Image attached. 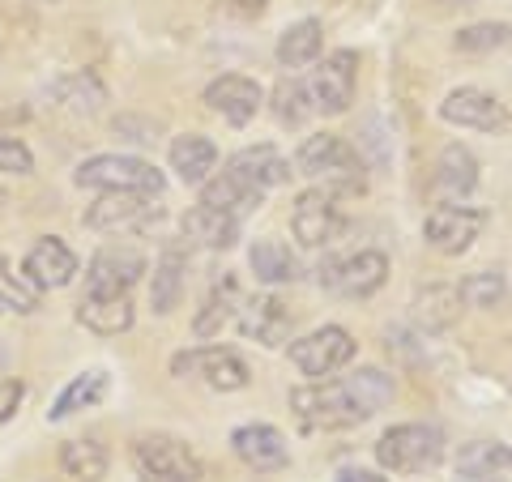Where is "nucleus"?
Here are the masks:
<instances>
[{
    "instance_id": "obj_1",
    "label": "nucleus",
    "mask_w": 512,
    "mask_h": 482,
    "mask_svg": "<svg viewBox=\"0 0 512 482\" xmlns=\"http://www.w3.org/2000/svg\"><path fill=\"white\" fill-rule=\"evenodd\" d=\"M393 376L380 367H359L346 380H312L303 389L291 393L295 419L308 431H338L367 423L372 414H380L393 401Z\"/></svg>"
},
{
    "instance_id": "obj_2",
    "label": "nucleus",
    "mask_w": 512,
    "mask_h": 482,
    "mask_svg": "<svg viewBox=\"0 0 512 482\" xmlns=\"http://www.w3.org/2000/svg\"><path fill=\"white\" fill-rule=\"evenodd\" d=\"M299 175L316 180V188H325L329 197H363L367 175H363V154L350 146L338 133H316L299 146L295 154Z\"/></svg>"
},
{
    "instance_id": "obj_3",
    "label": "nucleus",
    "mask_w": 512,
    "mask_h": 482,
    "mask_svg": "<svg viewBox=\"0 0 512 482\" xmlns=\"http://www.w3.org/2000/svg\"><path fill=\"white\" fill-rule=\"evenodd\" d=\"M73 184L94 192H141V197H163L167 188L163 171L133 154H94L73 171Z\"/></svg>"
},
{
    "instance_id": "obj_4",
    "label": "nucleus",
    "mask_w": 512,
    "mask_h": 482,
    "mask_svg": "<svg viewBox=\"0 0 512 482\" xmlns=\"http://www.w3.org/2000/svg\"><path fill=\"white\" fill-rule=\"evenodd\" d=\"M444 457V436L431 423H397L376 440V461L389 474H419Z\"/></svg>"
},
{
    "instance_id": "obj_5",
    "label": "nucleus",
    "mask_w": 512,
    "mask_h": 482,
    "mask_svg": "<svg viewBox=\"0 0 512 482\" xmlns=\"http://www.w3.org/2000/svg\"><path fill=\"white\" fill-rule=\"evenodd\" d=\"M133 470L141 482H201V457L175 436H146L133 444Z\"/></svg>"
},
{
    "instance_id": "obj_6",
    "label": "nucleus",
    "mask_w": 512,
    "mask_h": 482,
    "mask_svg": "<svg viewBox=\"0 0 512 482\" xmlns=\"http://www.w3.org/2000/svg\"><path fill=\"white\" fill-rule=\"evenodd\" d=\"M316 273H320L316 282L325 286V291L342 295V299H367L389 282V256L376 248H363V252L338 256V261H325Z\"/></svg>"
},
{
    "instance_id": "obj_7",
    "label": "nucleus",
    "mask_w": 512,
    "mask_h": 482,
    "mask_svg": "<svg viewBox=\"0 0 512 482\" xmlns=\"http://www.w3.org/2000/svg\"><path fill=\"white\" fill-rule=\"evenodd\" d=\"M355 86H359V52H350V47L325 56L308 77V94H312V107L320 116H342V111H350Z\"/></svg>"
},
{
    "instance_id": "obj_8",
    "label": "nucleus",
    "mask_w": 512,
    "mask_h": 482,
    "mask_svg": "<svg viewBox=\"0 0 512 482\" xmlns=\"http://www.w3.org/2000/svg\"><path fill=\"white\" fill-rule=\"evenodd\" d=\"M171 372L188 380V376H201L210 389L218 393H239V389H248V363L235 355V350L227 346H197V350H184V355H175L171 359Z\"/></svg>"
},
{
    "instance_id": "obj_9",
    "label": "nucleus",
    "mask_w": 512,
    "mask_h": 482,
    "mask_svg": "<svg viewBox=\"0 0 512 482\" xmlns=\"http://www.w3.org/2000/svg\"><path fill=\"white\" fill-rule=\"evenodd\" d=\"M355 350H359V342L342 325H325V329H316L308 337H299V342H291V363L299 367L303 376L325 380L333 372H342V367L355 359Z\"/></svg>"
},
{
    "instance_id": "obj_10",
    "label": "nucleus",
    "mask_w": 512,
    "mask_h": 482,
    "mask_svg": "<svg viewBox=\"0 0 512 482\" xmlns=\"http://www.w3.org/2000/svg\"><path fill=\"white\" fill-rule=\"evenodd\" d=\"M154 197H141V192H99V201L86 205L82 222L90 231L103 235H120V231H146L150 222H158V205H150Z\"/></svg>"
},
{
    "instance_id": "obj_11",
    "label": "nucleus",
    "mask_w": 512,
    "mask_h": 482,
    "mask_svg": "<svg viewBox=\"0 0 512 482\" xmlns=\"http://www.w3.org/2000/svg\"><path fill=\"white\" fill-rule=\"evenodd\" d=\"M483 227H487L483 210H470V205H436V210L423 218V239L440 256H461L483 235Z\"/></svg>"
},
{
    "instance_id": "obj_12",
    "label": "nucleus",
    "mask_w": 512,
    "mask_h": 482,
    "mask_svg": "<svg viewBox=\"0 0 512 482\" xmlns=\"http://www.w3.org/2000/svg\"><path fill=\"white\" fill-rule=\"evenodd\" d=\"M346 218L338 210V197H329L325 188H308L299 192L295 210H291V231L303 248H329L342 235Z\"/></svg>"
},
{
    "instance_id": "obj_13",
    "label": "nucleus",
    "mask_w": 512,
    "mask_h": 482,
    "mask_svg": "<svg viewBox=\"0 0 512 482\" xmlns=\"http://www.w3.org/2000/svg\"><path fill=\"white\" fill-rule=\"evenodd\" d=\"M440 120L453 128H474V133H508V107L495 94L478 90V86H461L440 103Z\"/></svg>"
},
{
    "instance_id": "obj_14",
    "label": "nucleus",
    "mask_w": 512,
    "mask_h": 482,
    "mask_svg": "<svg viewBox=\"0 0 512 482\" xmlns=\"http://www.w3.org/2000/svg\"><path fill=\"white\" fill-rule=\"evenodd\" d=\"M146 273V256L137 248H103L94 252V261L86 265V295L107 299V295H128L137 286V278Z\"/></svg>"
},
{
    "instance_id": "obj_15",
    "label": "nucleus",
    "mask_w": 512,
    "mask_h": 482,
    "mask_svg": "<svg viewBox=\"0 0 512 482\" xmlns=\"http://www.w3.org/2000/svg\"><path fill=\"white\" fill-rule=\"evenodd\" d=\"M231 448L235 457L248 465L256 474H274V470H286L291 465V448H286V436L278 427L269 423H244L231 431Z\"/></svg>"
},
{
    "instance_id": "obj_16",
    "label": "nucleus",
    "mask_w": 512,
    "mask_h": 482,
    "mask_svg": "<svg viewBox=\"0 0 512 482\" xmlns=\"http://www.w3.org/2000/svg\"><path fill=\"white\" fill-rule=\"evenodd\" d=\"M261 103H265V90L256 86L252 77H239V73H222L205 86V107L218 111V116L227 124H235V128L252 124Z\"/></svg>"
},
{
    "instance_id": "obj_17",
    "label": "nucleus",
    "mask_w": 512,
    "mask_h": 482,
    "mask_svg": "<svg viewBox=\"0 0 512 482\" xmlns=\"http://www.w3.org/2000/svg\"><path fill=\"white\" fill-rule=\"evenodd\" d=\"M22 269L39 291H56V286H69L77 278V256L60 235H43V239H35V248L26 252Z\"/></svg>"
},
{
    "instance_id": "obj_18",
    "label": "nucleus",
    "mask_w": 512,
    "mask_h": 482,
    "mask_svg": "<svg viewBox=\"0 0 512 482\" xmlns=\"http://www.w3.org/2000/svg\"><path fill=\"white\" fill-rule=\"evenodd\" d=\"M227 175H235L239 184H248L252 192H265L269 188H278V184H286L291 180V163L274 150V146H248V150H239V154H231L227 158V167H222Z\"/></svg>"
},
{
    "instance_id": "obj_19",
    "label": "nucleus",
    "mask_w": 512,
    "mask_h": 482,
    "mask_svg": "<svg viewBox=\"0 0 512 482\" xmlns=\"http://www.w3.org/2000/svg\"><path fill=\"white\" fill-rule=\"evenodd\" d=\"M291 325H295V316L278 295H256L239 312V333L261 346H282L291 337Z\"/></svg>"
},
{
    "instance_id": "obj_20",
    "label": "nucleus",
    "mask_w": 512,
    "mask_h": 482,
    "mask_svg": "<svg viewBox=\"0 0 512 482\" xmlns=\"http://www.w3.org/2000/svg\"><path fill=\"white\" fill-rule=\"evenodd\" d=\"M431 188H436L440 205H453V201H461V197H470V192L478 188V158H474L466 146H461V141L444 146Z\"/></svg>"
},
{
    "instance_id": "obj_21",
    "label": "nucleus",
    "mask_w": 512,
    "mask_h": 482,
    "mask_svg": "<svg viewBox=\"0 0 512 482\" xmlns=\"http://www.w3.org/2000/svg\"><path fill=\"white\" fill-rule=\"evenodd\" d=\"M461 308H466V299H461V286H427V291L414 295L410 312H414V325H419V333H444L453 329L461 320Z\"/></svg>"
},
{
    "instance_id": "obj_22",
    "label": "nucleus",
    "mask_w": 512,
    "mask_h": 482,
    "mask_svg": "<svg viewBox=\"0 0 512 482\" xmlns=\"http://www.w3.org/2000/svg\"><path fill=\"white\" fill-rule=\"evenodd\" d=\"M167 154H171V171L180 175L188 188H201L214 175V167H218V146H214L210 137H201V133L175 137Z\"/></svg>"
},
{
    "instance_id": "obj_23",
    "label": "nucleus",
    "mask_w": 512,
    "mask_h": 482,
    "mask_svg": "<svg viewBox=\"0 0 512 482\" xmlns=\"http://www.w3.org/2000/svg\"><path fill=\"white\" fill-rule=\"evenodd\" d=\"M248 265L256 273V282H265V286H286V282L303 278L299 256L286 248L282 239H256V244L248 248Z\"/></svg>"
},
{
    "instance_id": "obj_24",
    "label": "nucleus",
    "mask_w": 512,
    "mask_h": 482,
    "mask_svg": "<svg viewBox=\"0 0 512 482\" xmlns=\"http://www.w3.org/2000/svg\"><path fill=\"white\" fill-rule=\"evenodd\" d=\"M184 273H188V256L180 248H163L154 265V282H150V308L158 316H171L184 299Z\"/></svg>"
},
{
    "instance_id": "obj_25",
    "label": "nucleus",
    "mask_w": 512,
    "mask_h": 482,
    "mask_svg": "<svg viewBox=\"0 0 512 482\" xmlns=\"http://www.w3.org/2000/svg\"><path fill=\"white\" fill-rule=\"evenodd\" d=\"M184 235L201 248H231L239 239V218L214 210V205H197V210L184 214Z\"/></svg>"
},
{
    "instance_id": "obj_26",
    "label": "nucleus",
    "mask_w": 512,
    "mask_h": 482,
    "mask_svg": "<svg viewBox=\"0 0 512 482\" xmlns=\"http://www.w3.org/2000/svg\"><path fill=\"white\" fill-rule=\"evenodd\" d=\"M320 47H325V26L316 18H303L278 35V64L282 69H308L320 60Z\"/></svg>"
},
{
    "instance_id": "obj_27",
    "label": "nucleus",
    "mask_w": 512,
    "mask_h": 482,
    "mask_svg": "<svg viewBox=\"0 0 512 482\" xmlns=\"http://www.w3.org/2000/svg\"><path fill=\"white\" fill-rule=\"evenodd\" d=\"M77 325H86L99 337H120L133 325V303H128V295H107V299L86 295L82 308H77Z\"/></svg>"
},
{
    "instance_id": "obj_28",
    "label": "nucleus",
    "mask_w": 512,
    "mask_h": 482,
    "mask_svg": "<svg viewBox=\"0 0 512 482\" xmlns=\"http://www.w3.org/2000/svg\"><path fill=\"white\" fill-rule=\"evenodd\" d=\"M261 201H265L261 192H252L248 184H239L235 175H227V171H218V175H210V180L201 184V205H214V210H227L235 218H244Z\"/></svg>"
},
{
    "instance_id": "obj_29",
    "label": "nucleus",
    "mask_w": 512,
    "mask_h": 482,
    "mask_svg": "<svg viewBox=\"0 0 512 482\" xmlns=\"http://www.w3.org/2000/svg\"><path fill=\"white\" fill-rule=\"evenodd\" d=\"M107 448L99 440H69L60 448V470L73 482H103L107 478Z\"/></svg>"
},
{
    "instance_id": "obj_30",
    "label": "nucleus",
    "mask_w": 512,
    "mask_h": 482,
    "mask_svg": "<svg viewBox=\"0 0 512 482\" xmlns=\"http://www.w3.org/2000/svg\"><path fill=\"white\" fill-rule=\"evenodd\" d=\"M103 393H107V372H82V376H73L69 384H64V393L52 401V410H47V419L52 423H60V419H69V414H77V410H86V406H94V401H103Z\"/></svg>"
},
{
    "instance_id": "obj_31",
    "label": "nucleus",
    "mask_w": 512,
    "mask_h": 482,
    "mask_svg": "<svg viewBox=\"0 0 512 482\" xmlns=\"http://www.w3.org/2000/svg\"><path fill=\"white\" fill-rule=\"evenodd\" d=\"M457 470L466 474H495L500 478L504 470H512V448L500 440H474L457 453Z\"/></svg>"
},
{
    "instance_id": "obj_32",
    "label": "nucleus",
    "mask_w": 512,
    "mask_h": 482,
    "mask_svg": "<svg viewBox=\"0 0 512 482\" xmlns=\"http://www.w3.org/2000/svg\"><path fill=\"white\" fill-rule=\"evenodd\" d=\"M512 43V26L508 22H474V26H461L453 47L466 56H491V52H504Z\"/></svg>"
},
{
    "instance_id": "obj_33",
    "label": "nucleus",
    "mask_w": 512,
    "mask_h": 482,
    "mask_svg": "<svg viewBox=\"0 0 512 482\" xmlns=\"http://www.w3.org/2000/svg\"><path fill=\"white\" fill-rule=\"evenodd\" d=\"M235 316V282L227 278L222 286H214L210 291V299H205V308L197 312V320H192V333L201 337H218L222 329H227V320Z\"/></svg>"
},
{
    "instance_id": "obj_34",
    "label": "nucleus",
    "mask_w": 512,
    "mask_h": 482,
    "mask_svg": "<svg viewBox=\"0 0 512 482\" xmlns=\"http://www.w3.org/2000/svg\"><path fill=\"white\" fill-rule=\"evenodd\" d=\"M0 308L9 312H39V286L26 278V273H13V265L0 256Z\"/></svg>"
},
{
    "instance_id": "obj_35",
    "label": "nucleus",
    "mask_w": 512,
    "mask_h": 482,
    "mask_svg": "<svg viewBox=\"0 0 512 482\" xmlns=\"http://www.w3.org/2000/svg\"><path fill=\"white\" fill-rule=\"evenodd\" d=\"M312 94H308V82H282L278 90H274V116H278V124H286V128H299L303 120L312 116Z\"/></svg>"
},
{
    "instance_id": "obj_36",
    "label": "nucleus",
    "mask_w": 512,
    "mask_h": 482,
    "mask_svg": "<svg viewBox=\"0 0 512 482\" xmlns=\"http://www.w3.org/2000/svg\"><path fill=\"white\" fill-rule=\"evenodd\" d=\"M461 299L466 308H495L504 299V273L500 269H478L461 282Z\"/></svg>"
},
{
    "instance_id": "obj_37",
    "label": "nucleus",
    "mask_w": 512,
    "mask_h": 482,
    "mask_svg": "<svg viewBox=\"0 0 512 482\" xmlns=\"http://www.w3.org/2000/svg\"><path fill=\"white\" fill-rule=\"evenodd\" d=\"M60 94H64V107H73V111H99L103 99H107L103 82H99V77H90V73L69 77V82L60 86Z\"/></svg>"
},
{
    "instance_id": "obj_38",
    "label": "nucleus",
    "mask_w": 512,
    "mask_h": 482,
    "mask_svg": "<svg viewBox=\"0 0 512 482\" xmlns=\"http://www.w3.org/2000/svg\"><path fill=\"white\" fill-rule=\"evenodd\" d=\"M35 171V154L18 137H0V175H30Z\"/></svg>"
},
{
    "instance_id": "obj_39",
    "label": "nucleus",
    "mask_w": 512,
    "mask_h": 482,
    "mask_svg": "<svg viewBox=\"0 0 512 482\" xmlns=\"http://www.w3.org/2000/svg\"><path fill=\"white\" fill-rule=\"evenodd\" d=\"M22 401H26V384H22V380L0 376V423H9L13 414H18Z\"/></svg>"
},
{
    "instance_id": "obj_40",
    "label": "nucleus",
    "mask_w": 512,
    "mask_h": 482,
    "mask_svg": "<svg viewBox=\"0 0 512 482\" xmlns=\"http://www.w3.org/2000/svg\"><path fill=\"white\" fill-rule=\"evenodd\" d=\"M231 13H239V18H261L265 13V0H222Z\"/></svg>"
},
{
    "instance_id": "obj_41",
    "label": "nucleus",
    "mask_w": 512,
    "mask_h": 482,
    "mask_svg": "<svg viewBox=\"0 0 512 482\" xmlns=\"http://www.w3.org/2000/svg\"><path fill=\"white\" fill-rule=\"evenodd\" d=\"M338 482H389V478L376 474V470H342Z\"/></svg>"
},
{
    "instance_id": "obj_42",
    "label": "nucleus",
    "mask_w": 512,
    "mask_h": 482,
    "mask_svg": "<svg viewBox=\"0 0 512 482\" xmlns=\"http://www.w3.org/2000/svg\"><path fill=\"white\" fill-rule=\"evenodd\" d=\"M453 482H500V478H495V474H466V470H457Z\"/></svg>"
},
{
    "instance_id": "obj_43",
    "label": "nucleus",
    "mask_w": 512,
    "mask_h": 482,
    "mask_svg": "<svg viewBox=\"0 0 512 482\" xmlns=\"http://www.w3.org/2000/svg\"><path fill=\"white\" fill-rule=\"evenodd\" d=\"M0 312H5V308H0Z\"/></svg>"
},
{
    "instance_id": "obj_44",
    "label": "nucleus",
    "mask_w": 512,
    "mask_h": 482,
    "mask_svg": "<svg viewBox=\"0 0 512 482\" xmlns=\"http://www.w3.org/2000/svg\"><path fill=\"white\" fill-rule=\"evenodd\" d=\"M52 5H56V0H52Z\"/></svg>"
}]
</instances>
